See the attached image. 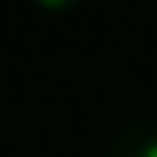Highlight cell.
<instances>
[{
  "label": "cell",
  "instance_id": "6da1fadb",
  "mask_svg": "<svg viewBox=\"0 0 157 157\" xmlns=\"http://www.w3.org/2000/svg\"><path fill=\"white\" fill-rule=\"evenodd\" d=\"M106 157H157V117H135L110 139Z\"/></svg>",
  "mask_w": 157,
  "mask_h": 157
}]
</instances>
